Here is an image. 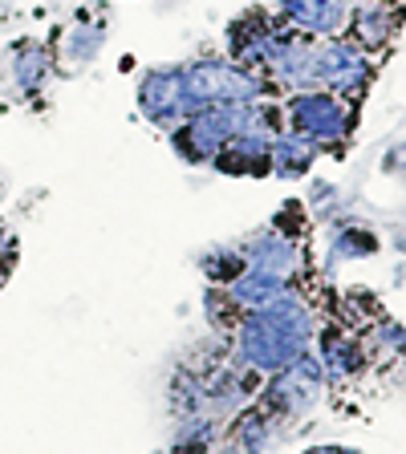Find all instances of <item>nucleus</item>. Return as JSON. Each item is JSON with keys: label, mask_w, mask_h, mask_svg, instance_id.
<instances>
[{"label": "nucleus", "mask_w": 406, "mask_h": 454, "mask_svg": "<svg viewBox=\"0 0 406 454\" xmlns=\"http://www.w3.org/2000/svg\"><path fill=\"white\" fill-rule=\"evenodd\" d=\"M313 337H317V317L297 293L276 304H265V309L240 312L232 321L227 361L252 381H265L268 373H276L301 353H309Z\"/></svg>", "instance_id": "f257e3e1"}, {"label": "nucleus", "mask_w": 406, "mask_h": 454, "mask_svg": "<svg viewBox=\"0 0 406 454\" xmlns=\"http://www.w3.org/2000/svg\"><path fill=\"white\" fill-rule=\"evenodd\" d=\"M276 110H281V130L309 142L317 154L341 159L350 151L354 130H358L362 102L330 94V90H297V94H284Z\"/></svg>", "instance_id": "f03ea898"}, {"label": "nucleus", "mask_w": 406, "mask_h": 454, "mask_svg": "<svg viewBox=\"0 0 406 454\" xmlns=\"http://www.w3.org/2000/svg\"><path fill=\"white\" fill-rule=\"evenodd\" d=\"M325 389H330V381H325L322 365H317V357H313V349H309V353H301L297 361H289L284 369L268 373V378L256 386L252 410H260V414H265L268 422H276V426L301 422L309 410L322 406Z\"/></svg>", "instance_id": "7ed1b4c3"}, {"label": "nucleus", "mask_w": 406, "mask_h": 454, "mask_svg": "<svg viewBox=\"0 0 406 454\" xmlns=\"http://www.w3.org/2000/svg\"><path fill=\"white\" fill-rule=\"evenodd\" d=\"M256 110H260V102H219L208 106V110H195L175 130H167L171 151L183 162H191V167H211V159L224 151V142L244 130L256 118Z\"/></svg>", "instance_id": "20e7f679"}, {"label": "nucleus", "mask_w": 406, "mask_h": 454, "mask_svg": "<svg viewBox=\"0 0 406 454\" xmlns=\"http://www.w3.org/2000/svg\"><path fill=\"white\" fill-rule=\"evenodd\" d=\"M378 66L366 49H358L350 37H317L313 41V85L309 90H330V94L362 102L374 82Z\"/></svg>", "instance_id": "39448f33"}, {"label": "nucleus", "mask_w": 406, "mask_h": 454, "mask_svg": "<svg viewBox=\"0 0 406 454\" xmlns=\"http://www.w3.org/2000/svg\"><path fill=\"white\" fill-rule=\"evenodd\" d=\"M276 130H281V110H276V98H268L260 102L252 122L224 142V151L211 159V170L232 175V179H265Z\"/></svg>", "instance_id": "423d86ee"}, {"label": "nucleus", "mask_w": 406, "mask_h": 454, "mask_svg": "<svg viewBox=\"0 0 406 454\" xmlns=\"http://www.w3.org/2000/svg\"><path fill=\"white\" fill-rule=\"evenodd\" d=\"M297 28L284 25L276 12L268 9H248L244 17H236L227 25V61L252 69L256 77H265V66L273 61V53L293 37Z\"/></svg>", "instance_id": "0eeeda50"}, {"label": "nucleus", "mask_w": 406, "mask_h": 454, "mask_svg": "<svg viewBox=\"0 0 406 454\" xmlns=\"http://www.w3.org/2000/svg\"><path fill=\"white\" fill-rule=\"evenodd\" d=\"M236 247V260L248 268V272H265V276H281V280L297 284L305 272V244L301 236H293L289 227L273 223V227H260L252 231L248 239H240Z\"/></svg>", "instance_id": "6e6552de"}, {"label": "nucleus", "mask_w": 406, "mask_h": 454, "mask_svg": "<svg viewBox=\"0 0 406 454\" xmlns=\"http://www.w3.org/2000/svg\"><path fill=\"white\" fill-rule=\"evenodd\" d=\"M313 357H317V365H322L330 386H350V381H358L370 369L366 340L354 329H346V325H325V329H317V337H313Z\"/></svg>", "instance_id": "1a4fd4ad"}, {"label": "nucleus", "mask_w": 406, "mask_h": 454, "mask_svg": "<svg viewBox=\"0 0 406 454\" xmlns=\"http://www.w3.org/2000/svg\"><path fill=\"white\" fill-rule=\"evenodd\" d=\"M406 25V4L402 0H354L346 33L358 49H366L370 57H378L382 49L394 45V37Z\"/></svg>", "instance_id": "9d476101"}, {"label": "nucleus", "mask_w": 406, "mask_h": 454, "mask_svg": "<svg viewBox=\"0 0 406 454\" xmlns=\"http://www.w3.org/2000/svg\"><path fill=\"white\" fill-rule=\"evenodd\" d=\"M134 102L139 114L159 130H175V126L187 118V106H183V90H179V66H159L147 69L139 77V90H134Z\"/></svg>", "instance_id": "9b49d317"}, {"label": "nucleus", "mask_w": 406, "mask_h": 454, "mask_svg": "<svg viewBox=\"0 0 406 454\" xmlns=\"http://www.w3.org/2000/svg\"><path fill=\"white\" fill-rule=\"evenodd\" d=\"M354 0H276V17L305 37H341Z\"/></svg>", "instance_id": "f8f14e48"}, {"label": "nucleus", "mask_w": 406, "mask_h": 454, "mask_svg": "<svg viewBox=\"0 0 406 454\" xmlns=\"http://www.w3.org/2000/svg\"><path fill=\"white\" fill-rule=\"evenodd\" d=\"M4 74L12 82V94H20V102L37 98L45 90L49 74H53V53L41 41H17L4 57Z\"/></svg>", "instance_id": "ddd939ff"}, {"label": "nucleus", "mask_w": 406, "mask_h": 454, "mask_svg": "<svg viewBox=\"0 0 406 454\" xmlns=\"http://www.w3.org/2000/svg\"><path fill=\"white\" fill-rule=\"evenodd\" d=\"M317 159H322V154L313 151L309 142H301L289 130H276L273 154H268V175H276V179H305Z\"/></svg>", "instance_id": "4468645a"}, {"label": "nucleus", "mask_w": 406, "mask_h": 454, "mask_svg": "<svg viewBox=\"0 0 406 454\" xmlns=\"http://www.w3.org/2000/svg\"><path fill=\"white\" fill-rule=\"evenodd\" d=\"M102 45H106L102 20H82V25H74L66 33V41H61V61H69L74 69H85L98 53H102Z\"/></svg>", "instance_id": "2eb2a0df"}, {"label": "nucleus", "mask_w": 406, "mask_h": 454, "mask_svg": "<svg viewBox=\"0 0 406 454\" xmlns=\"http://www.w3.org/2000/svg\"><path fill=\"white\" fill-rule=\"evenodd\" d=\"M374 247H378V239L370 236L362 223H350V227H341L338 236H333L330 260H362V255H370Z\"/></svg>", "instance_id": "dca6fc26"}, {"label": "nucleus", "mask_w": 406, "mask_h": 454, "mask_svg": "<svg viewBox=\"0 0 406 454\" xmlns=\"http://www.w3.org/2000/svg\"><path fill=\"white\" fill-rule=\"evenodd\" d=\"M17 255H20L17 236H12V231H9V223H0V288L9 284L12 268H17Z\"/></svg>", "instance_id": "f3484780"}, {"label": "nucleus", "mask_w": 406, "mask_h": 454, "mask_svg": "<svg viewBox=\"0 0 406 454\" xmlns=\"http://www.w3.org/2000/svg\"><path fill=\"white\" fill-rule=\"evenodd\" d=\"M301 454H362L358 446H341V442H325V446H309Z\"/></svg>", "instance_id": "a211bd4d"}, {"label": "nucleus", "mask_w": 406, "mask_h": 454, "mask_svg": "<svg viewBox=\"0 0 406 454\" xmlns=\"http://www.w3.org/2000/svg\"><path fill=\"white\" fill-rule=\"evenodd\" d=\"M0 199H4V187H0Z\"/></svg>", "instance_id": "6ab92c4d"}]
</instances>
